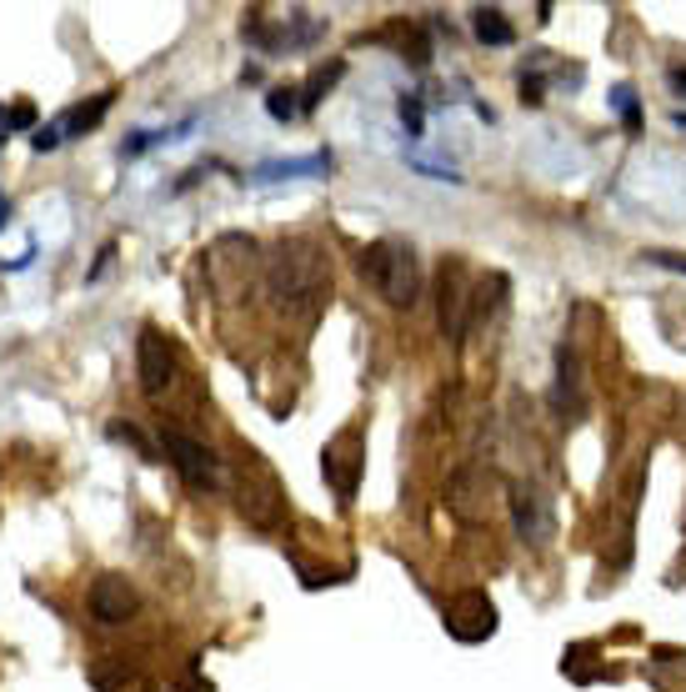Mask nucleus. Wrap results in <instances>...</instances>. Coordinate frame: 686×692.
<instances>
[{
    "label": "nucleus",
    "instance_id": "1",
    "mask_svg": "<svg viewBox=\"0 0 686 692\" xmlns=\"http://www.w3.org/2000/svg\"><path fill=\"white\" fill-rule=\"evenodd\" d=\"M266 291L281 312L316 316L321 301L331 297V262H326L321 241L312 236H285L281 247L266 256Z\"/></svg>",
    "mask_w": 686,
    "mask_h": 692
},
{
    "label": "nucleus",
    "instance_id": "2",
    "mask_svg": "<svg viewBox=\"0 0 686 692\" xmlns=\"http://www.w3.org/2000/svg\"><path fill=\"white\" fill-rule=\"evenodd\" d=\"M236 507H241V517H246L251 527H261V532H276V527L285 523V487L256 446H241V452H236Z\"/></svg>",
    "mask_w": 686,
    "mask_h": 692
},
{
    "label": "nucleus",
    "instance_id": "3",
    "mask_svg": "<svg viewBox=\"0 0 686 692\" xmlns=\"http://www.w3.org/2000/svg\"><path fill=\"white\" fill-rule=\"evenodd\" d=\"M356 272H361L391 306H416V301H421V266H416V251L406 247V241H371V247H361Z\"/></svg>",
    "mask_w": 686,
    "mask_h": 692
},
{
    "label": "nucleus",
    "instance_id": "4",
    "mask_svg": "<svg viewBox=\"0 0 686 692\" xmlns=\"http://www.w3.org/2000/svg\"><path fill=\"white\" fill-rule=\"evenodd\" d=\"M161 452H166V462L186 477V487H195V492H211V487H220L216 452H211L206 442L186 437L181 427H161Z\"/></svg>",
    "mask_w": 686,
    "mask_h": 692
},
{
    "label": "nucleus",
    "instance_id": "5",
    "mask_svg": "<svg viewBox=\"0 0 686 692\" xmlns=\"http://www.w3.org/2000/svg\"><path fill=\"white\" fill-rule=\"evenodd\" d=\"M361 467H366L361 427H341L336 437L326 442V452H321V471H326V482H331V492H336L341 502L356 496V487H361Z\"/></svg>",
    "mask_w": 686,
    "mask_h": 692
},
{
    "label": "nucleus",
    "instance_id": "6",
    "mask_svg": "<svg viewBox=\"0 0 686 692\" xmlns=\"http://www.w3.org/2000/svg\"><path fill=\"white\" fill-rule=\"evenodd\" d=\"M467 312H471V276H467V266L452 256V262L436 272V327H441V337L446 341L467 337Z\"/></svg>",
    "mask_w": 686,
    "mask_h": 692
},
{
    "label": "nucleus",
    "instance_id": "7",
    "mask_svg": "<svg viewBox=\"0 0 686 692\" xmlns=\"http://www.w3.org/2000/svg\"><path fill=\"white\" fill-rule=\"evenodd\" d=\"M441 622H446V632H452L456 642H486L496 632V602L486 597V592L467 588L441 607Z\"/></svg>",
    "mask_w": 686,
    "mask_h": 692
},
{
    "label": "nucleus",
    "instance_id": "8",
    "mask_svg": "<svg viewBox=\"0 0 686 692\" xmlns=\"http://www.w3.org/2000/svg\"><path fill=\"white\" fill-rule=\"evenodd\" d=\"M136 377H141L145 397H166V387L176 381V347L156 327H145L136 341Z\"/></svg>",
    "mask_w": 686,
    "mask_h": 692
},
{
    "label": "nucleus",
    "instance_id": "9",
    "mask_svg": "<svg viewBox=\"0 0 686 692\" xmlns=\"http://www.w3.org/2000/svg\"><path fill=\"white\" fill-rule=\"evenodd\" d=\"M141 613V592L130 588L120 573H101L91 582V617L101 627H120Z\"/></svg>",
    "mask_w": 686,
    "mask_h": 692
},
{
    "label": "nucleus",
    "instance_id": "10",
    "mask_svg": "<svg viewBox=\"0 0 686 692\" xmlns=\"http://www.w3.org/2000/svg\"><path fill=\"white\" fill-rule=\"evenodd\" d=\"M506 502H511V527H517V537L521 542H531V548H542L546 537H551V502H546L542 492H536V487H511V496H506Z\"/></svg>",
    "mask_w": 686,
    "mask_h": 692
},
{
    "label": "nucleus",
    "instance_id": "11",
    "mask_svg": "<svg viewBox=\"0 0 686 692\" xmlns=\"http://www.w3.org/2000/svg\"><path fill=\"white\" fill-rule=\"evenodd\" d=\"M551 406L561 417H582L586 412V387H582V356L571 341L557 347V381H551Z\"/></svg>",
    "mask_w": 686,
    "mask_h": 692
},
{
    "label": "nucleus",
    "instance_id": "12",
    "mask_svg": "<svg viewBox=\"0 0 686 692\" xmlns=\"http://www.w3.org/2000/svg\"><path fill=\"white\" fill-rule=\"evenodd\" d=\"M111 96H116V91H101L91 105H76V111H65V116L55 121V131H61V141H71V136H80V131H91L96 121H101L105 111H111Z\"/></svg>",
    "mask_w": 686,
    "mask_h": 692
},
{
    "label": "nucleus",
    "instance_id": "13",
    "mask_svg": "<svg viewBox=\"0 0 686 692\" xmlns=\"http://www.w3.org/2000/svg\"><path fill=\"white\" fill-rule=\"evenodd\" d=\"M471 30H477L486 46H511V40H517L506 11H496V5H477V11H471Z\"/></svg>",
    "mask_w": 686,
    "mask_h": 692
},
{
    "label": "nucleus",
    "instance_id": "14",
    "mask_svg": "<svg viewBox=\"0 0 686 692\" xmlns=\"http://www.w3.org/2000/svg\"><path fill=\"white\" fill-rule=\"evenodd\" d=\"M306 171H326V156H306V161H271L256 171V181H285V176H306Z\"/></svg>",
    "mask_w": 686,
    "mask_h": 692
},
{
    "label": "nucleus",
    "instance_id": "15",
    "mask_svg": "<svg viewBox=\"0 0 686 692\" xmlns=\"http://www.w3.org/2000/svg\"><path fill=\"white\" fill-rule=\"evenodd\" d=\"M301 86H276L271 96H266V111H271L276 121H291V116H301Z\"/></svg>",
    "mask_w": 686,
    "mask_h": 692
},
{
    "label": "nucleus",
    "instance_id": "16",
    "mask_svg": "<svg viewBox=\"0 0 686 692\" xmlns=\"http://www.w3.org/2000/svg\"><path fill=\"white\" fill-rule=\"evenodd\" d=\"M611 105H617V116L626 121V131H641V105H636L632 86H617V91H611Z\"/></svg>",
    "mask_w": 686,
    "mask_h": 692
},
{
    "label": "nucleus",
    "instance_id": "17",
    "mask_svg": "<svg viewBox=\"0 0 686 692\" xmlns=\"http://www.w3.org/2000/svg\"><path fill=\"white\" fill-rule=\"evenodd\" d=\"M111 437H116V442H130V446H136V452H141V457H151V462H156V446L145 442V437H141V431H136V427H130V422H111Z\"/></svg>",
    "mask_w": 686,
    "mask_h": 692
},
{
    "label": "nucleus",
    "instance_id": "18",
    "mask_svg": "<svg viewBox=\"0 0 686 692\" xmlns=\"http://www.w3.org/2000/svg\"><path fill=\"white\" fill-rule=\"evenodd\" d=\"M421 121H427L421 101H416V96H402V126H406L411 136H421Z\"/></svg>",
    "mask_w": 686,
    "mask_h": 692
},
{
    "label": "nucleus",
    "instance_id": "19",
    "mask_svg": "<svg viewBox=\"0 0 686 692\" xmlns=\"http://www.w3.org/2000/svg\"><path fill=\"white\" fill-rule=\"evenodd\" d=\"M651 266H666V272H682L686 276V256H676V251H647Z\"/></svg>",
    "mask_w": 686,
    "mask_h": 692
},
{
    "label": "nucleus",
    "instance_id": "20",
    "mask_svg": "<svg viewBox=\"0 0 686 692\" xmlns=\"http://www.w3.org/2000/svg\"><path fill=\"white\" fill-rule=\"evenodd\" d=\"M30 146H36V151H55V146H61V131H55V126H40V131L30 136Z\"/></svg>",
    "mask_w": 686,
    "mask_h": 692
},
{
    "label": "nucleus",
    "instance_id": "21",
    "mask_svg": "<svg viewBox=\"0 0 686 692\" xmlns=\"http://www.w3.org/2000/svg\"><path fill=\"white\" fill-rule=\"evenodd\" d=\"M666 80H672L676 96H686V66H672V71H666Z\"/></svg>",
    "mask_w": 686,
    "mask_h": 692
},
{
    "label": "nucleus",
    "instance_id": "22",
    "mask_svg": "<svg viewBox=\"0 0 686 692\" xmlns=\"http://www.w3.org/2000/svg\"><path fill=\"white\" fill-rule=\"evenodd\" d=\"M176 692H216V688H211V682H201V678H191V682H181Z\"/></svg>",
    "mask_w": 686,
    "mask_h": 692
},
{
    "label": "nucleus",
    "instance_id": "23",
    "mask_svg": "<svg viewBox=\"0 0 686 692\" xmlns=\"http://www.w3.org/2000/svg\"><path fill=\"white\" fill-rule=\"evenodd\" d=\"M11 222V201H5V191H0V226Z\"/></svg>",
    "mask_w": 686,
    "mask_h": 692
},
{
    "label": "nucleus",
    "instance_id": "24",
    "mask_svg": "<svg viewBox=\"0 0 686 692\" xmlns=\"http://www.w3.org/2000/svg\"><path fill=\"white\" fill-rule=\"evenodd\" d=\"M676 126H682V131H686V111H676Z\"/></svg>",
    "mask_w": 686,
    "mask_h": 692
}]
</instances>
